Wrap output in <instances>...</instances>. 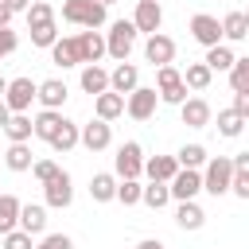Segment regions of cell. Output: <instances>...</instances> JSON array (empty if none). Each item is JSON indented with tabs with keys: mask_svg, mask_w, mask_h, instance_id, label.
<instances>
[{
	"mask_svg": "<svg viewBox=\"0 0 249 249\" xmlns=\"http://www.w3.org/2000/svg\"><path fill=\"white\" fill-rule=\"evenodd\" d=\"M19 230L31 233V237H39V233L47 230V206H39V202H19Z\"/></svg>",
	"mask_w": 249,
	"mask_h": 249,
	"instance_id": "19",
	"label": "cell"
},
{
	"mask_svg": "<svg viewBox=\"0 0 249 249\" xmlns=\"http://www.w3.org/2000/svg\"><path fill=\"white\" fill-rule=\"evenodd\" d=\"M156 93H160V101H167V105H179L183 97H187V86H183V78H179V70L167 62V66H156Z\"/></svg>",
	"mask_w": 249,
	"mask_h": 249,
	"instance_id": "5",
	"label": "cell"
},
{
	"mask_svg": "<svg viewBox=\"0 0 249 249\" xmlns=\"http://www.w3.org/2000/svg\"><path fill=\"white\" fill-rule=\"evenodd\" d=\"M230 175H233V160L230 156H206V163H202V191H210L214 198L230 195Z\"/></svg>",
	"mask_w": 249,
	"mask_h": 249,
	"instance_id": "1",
	"label": "cell"
},
{
	"mask_svg": "<svg viewBox=\"0 0 249 249\" xmlns=\"http://www.w3.org/2000/svg\"><path fill=\"white\" fill-rule=\"evenodd\" d=\"M179 78H183V86H187V89H195V93H202V89L214 82V74H210V66H206V62H191Z\"/></svg>",
	"mask_w": 249,
	"mask_h": 249,
	"instance_id": "25",
	"label": "cell"
},
{
	"mask_svg": "<svg viewBox=\"0 0 249 249\" xmlns=\"http://www.w3.org/2000/svg\"><path fill=\"white\" fill-rule=\"evenodd\" d=\"M47 144H51L54 152H70V148L78 144V124H74L70 117H62V124H58V132H54V136H51Z\"/></svg>",
	"mask_w": 249,
	"mask_h": 249,
	"instance_id": "31",
	"label": "cell"
},
{
	"mask_svg": "<svg viewBox=\"0 0 249 249\" xmlns=\"http://www.w3.org/2000/svg\"><path fill=\"white\" fill-rule=\"evenodd\" d=\"M58 124H62V113H58V109H43V113L31 121V136H39V140H51V136L58 132Z\"/></svg>",
	"mask_w": 249,
	"mask_h": 249,
	"instance_id": "27",
	"label": "cell"
},
{
	"mask_svg": "<svg viewBox=\"0 0 249 249\" xmlns=\"http://www.w3.org/2000/svg\"><path fill=\"white\" fill-rule=\"evenodd\" d=\"M175 171H179L175 156H152V160H144V175H148V179H156V183H167Z\"/></svg>",
	"mask_w": 249,
	"mask_h": 249,
	"instance_id": "22",
	"label": "cell"
},
{
	"mask_svg": "<svg viewBox=\"0 0 249 249\" xmlns=\"http://www.w3.org/2000/svg\"><path fill=\"white\" fill-rule=\"evenodd\" d=\"M16 47H19V35H16L12 27H0V58L16 54Z\"/></svg>",
	"mask_w": 249,
	"mask_h": 249,
	"instance_id": "42",
	"label": "cell"
},
{
	"mask_svg": "<svg viewBox=\"0 0 249 249\" xmlns=\"http://www.w3.org/2000/svg\"><path fill=\"white\" fill-rule=\"evenodd\" d=\"M113 198L124 202V206H136L140 202V179H117V195Z\"/></svg>",
	"mask_w": 249,
	"mask_h": 249,
	"instance_id": "37",
	"label": "cell"
},
{
	"mask_svg": "<svg viewBox=\"0 0 249 249\" xmlns=\"http://www.w3.org/2000/svg\"><path fill=\"white\" fill-rule=\"evenodd\" d=\"M233 113H241L245 121H249V93H233V105H230Z\"/></svg>",
	"mask_w": 249,
	"mask_h": 249,
	"instance_id": "44",
	"label": "cell"
},
{
	"mask_svg": "<svg viewBox=\"0 0 249 249\" xmlns=\"http://www.w3.org/2000/svg\"><path fill=\"white\" fill-rule=\"evenodd\" d=\"M12 16H16V12H12V8L0 0V27H8V23H12Z\"/></svg>",
	"mask_w": 249,
	"mask_h": 249,
	"instance_id": "45",
	"label": "cell"
},
{
	"mask_svg": "<svg viewBox=\"0 0 249 249\" xmlns=\"http://www.w3.org/2000/svg\"><path fill=\"white\" fill-rule=\"evenodd\" d=\"M19 226V198L16 195H0V233Z\"/></svg>",
	"mask_w": 249,
	"mask_h": 249,
	"instance_id": "33",
	"label": "cell"
},
{
	"mask_svg": "<svg viewBox=\"0 0 249 249\" xmlns=\"http://www.w3.org/2000/svg\"><path fill=\"white\" fill-rule=\"evenodd\" d=\"M233 58H237V54H233L226 43H214V47H206V58H202V62L210 66V74H222V70L233 66Z\"/></svg>",
	"mask_w": 249,
	"mask_h": 249,
	"instance_id": "29",
	"label": "cell"
},
{
	"mask_svg": "<svg viewBox=\"0 0 249 249\" xmlns=\"http://www.w3.org/2000/svg\"><path fill=\"white\" fill-rule=\"evenodd\" d=\"M4 4H8L12 12H27V4H31V0H4Z\"/></svg>",
	"mask_w": 249,
	"mask_h": 249,
	"instance_id": "47",
	"label": "cell"
},
{
	"mask_svg": "<svg viewBox=\"0 0 249 249\" xmlns=\"http://www.w3.org/2000/svg\"><path fill=\"white\" fill-rule=\"evenodd\" d=\"M4 89H8V78H4V74H0V97H4Z\"/></svg>",
	"mask_w": 249,
	"mask_h": 249,
	"instance_id": "49",
	"label": "cell"
},
{
	"mask_svg": "<svg viewBox=\"0 0 249 249\" xmlns=\"http://www.w3.org/2000/svg\"><path fill=\"white\" fill-rule=\"evenodd\" d=\"M31 175H35L39 183H47L51 175H58V163H54V160H35V163H31Z\"/></svg>",
	"mask_w": 249,
	"mask_h": 249,
	"instance_id": "41",
	"label": "cell"
},
{
	"mask_svg": "<svg viewBox=\"0 0 249 249\" xmlns=\"http://www.w3.org/2000/svg\"><path fill=\"white\" fill-rule=\"evenodd\" d=\"M0 249H35V241H31V233H23V230L16 226V230L0 233Z\"/></svg>",
	"mask_w": 249,
	"mask_h": 249,
	"instance_id": "39",
	"label": "cell"
},
{
	"mask_svg": "<svg viewBox=\"0 0 249 249\" xmlns=\"http://www.w3.org/2000/svg\"><path fill=\"white\" fill-rule=\"evenodd\" d=\"M0 160H4V167H8V171H31V163H35V160H31L27 140H23V144H8V152H4Z\"/></svg>",
	"mask_w": 249,
	"mask_h": 249,
	"instance_id": "28",
	"label": "cell"
},
{
	"mask_svg": "<svg viewBox=\"0 0 249 249\" xmlns=\"http://www.w3.org/2000/svg\"><path fill=\"white\" fill-rule=\"evenodd\" d=\"M167 191H171V198H175V202L195 198V195L202 191V171H198V167H179V171L167 179Z\"/></svg>",
	"mask_w": 249,
	"mask_h": 249,
	"instance_id": "8",
	"label": "cell"
},
{
	"mask_svg": "<svg viewBox=\"0 0 249 249\" xmlns=\"http://www.w3.org/2000/svg\"><path fill=\"white\" fill-rule=\"evenodd\" d=\"M136 27H132V19H117L113 27H109V35H105V54H113L117 62H124L128 54H132V47H136Z\"/></svg>",
	"mask_w": 249,
	"mask_h": 249,
	"instance_id": "3",
	"label": "cell"
},
{
	"mask_svg": "<svg viewBox=\"0 0 249 249\" xmlns=\"http://www.w3.org/2000/svg\"><path fill=\"white\" fill-rule=\"evenodd\" d=\"M175 222H179V230H202L206 210H202L195 198H183V202H179V210H175Z\"/></svg>",
	"mask_w": 249,
	"mask_h": 249,
	"instance_id": "21",
	"label": "cell"
},
{
	"mask_svg": "<svg viewBox=\"0 0 249 249\" xmlns=\"http://www.w3.org/2000/svg\"><path fill=\"white\" fill-rule=\"evenodd\" d=\"M156 105H160L156 86H136L132 93H124V113H128L132 121H148V117L156 113Z\"/></svg>",
	"mask_w": 249,
	"mask_h": 249,
	"instance_id": "6",
	"label": "cell"
},
{
	"mask_svg": "<svg viewBox=\"0 0 249 249\" xmlns=\"http://www.w3.org/2000/svg\"><path fill=\"white\" fill-rule=\"evenodd\" d=\"M47 51H51V62H54V66H62V70H70V66H82V54H78V39H74V35H66V39H54Z\"/></svg>",
	"mask_w": 249,
	"mask_h": 249,
	"instance_id": "17",
	"label": "cell"
},
{
	"mask_svg": "<svg viewBox=\"0 0 249 249\" xmlns=\"http://www.w3.org/2000/svg\"><path fill=\"white\" fill-rule=\"evenodd\" d=\"M35 249H74V241H70L66 233H47V237H43Z\"/></svg>",
	"mask_w": 249,
	"mask_h": 249,
	"instance_id": "43",
	"label": "cell"
},
{
	"mask_svg": "<svg viewBox=\"0 0 249 249\" xmlns=\"http://www.w3.org/2000/svg\"><path fill=\"white\" fill-rule=\"evenodd\" d=\"M93 113H97L101 121H117V117L124 113V97H121V93H113V89H105V93H97V97H93Z\"/></svg>",
	"mask_w": 249,
	"mask_h": 249,
	"instance_id": "20",
	"label": "cell"
},
{
	"mask_svg": "<svg viewBox=\"0 0 249 249\" xmlns=\"http://www.w3.org/2000/svg\"><path fill=\"white\" fill-rule=\"evenodd\" d=\"M66 97H70V89H66V82H62V78L35 82V101H39L43 109H62V105H66Z\"/></svg>",
	"mask_w": 249,
	"mask_h": 249,
	"instance_id": "14",
	"label": "cell"
},
{
	"mask_svg": "<svg viewBox=\"0 0 249 249\" xmlns=\"http://www.w3.org/2000/svg\"><path fill=\"white\" fill-rule=\"evenodd\" d=\"M62 19L74 27H101L105 23V4L97 0H62Z\"/></svg>",
	"mask_w": 249,
	"mask_h": 249,
	"instance_id": "2",
	"label": "cell"
},
{
	"mask_svg": "<svg viewBox=\"0 0 249 249\" xmlns=\"http://www.w3.org/2000/svg\"><path fill=\"white\" fill-rule=\"evenodd\" d=\"M0 132H4L12 144H23V140H31V117H27V113H12V117H8V124H4Z\"/></svg>",
	"mask_w": 249,
	"mask_h": 249,
	"instance_id": "30",
	"label": "cell"
},
{
	"mask_svg": "<svg viewBox=\"0 0 249 249\" xmlns=\"http://www.w3.org/2000/svg\"><path fill=\"white\" fill-rule=\"evenodd\" d=\"M43 198H47V206H54V210H66L70 202H74V183H70V175L58 167V175H51L47 183H43Z\"/></svg>",
	"mask_w": 249,
	"mask_h": 249,
	"instance_id": "9",
	"label": "cell"
},
{
	"mask_svg": "<svg viewBox=\"0 0 249 249\" xmlns=\"http://www.w3.org/2000/svg\"><path fill=\"white\" fill-rule=\"evenodd\" d=\"M136 86H140V70H136V66L128 62V58H124V62H117V70L109 74V89L124 97V93H132Z\"/></svg>",
	"mask_w": 249,
	"mask_h": 249,
	"instance_id": "18",
	"label": "cell"
},
{
	"mask_svg": "<svg viewBox=\"0 0 249 249\" xmlns=\"http://www.w3.org/2000/svg\"><path fill=\"white\" fill-rule=\"evenodd\" d=\"M8 117H12V109H8V105H4V97H0V128L8 124Z\"/></svg>",
	"mask_w": 249,
	"mask_h": 249,
	"instance_id": "48",
	"label": "cell"
},
{
	"mask_svg": "<svg viewBox=\"0 0 249 249\" xmlns=\"http://www.w3.org/2000/svg\"><path fill=\"white\" fill-rule=\"evenodd\" d=\"M82 89H86V93H93V97H97V93H105V89H109V70H101L97 62L82 66Z\"/></svg>",
	"mask_w": 249,
	"mask_h": 249,
	"instance_id": "26",
	"label": "cell"
},
{
	"mask_svg": "<svg viewBox=\"0 0 249 249\" xmlns=\"http://www.w3.org/2000/svg\"><path fill=\"white\" fill-rule=\"evenodd\" d=\"M245 35H249V16H245V12H226V19H222V39L241 43Z\"/></svg>",
	"mask_w": 249,
	"mask_h": 249,
	"instance_id": "24",
	"label": "cell"
},
{
	"mask_svg": "<svg viewBox=\"0 0 249 249\" xmlns=\"http://www.w3.org/2000/svg\"><path fill=\"white\" fill-rule=\"evenodd\" d=\"M241 128H245V117H241V113L218 109V132H222V136H241Z\"/></svg>",
	"mask_w": 249,
	"mask_h": 249,
	"instance_id": "34",
	"label": "cell"
},
{
	"mask_svg": "<svg viewBox=\"0 0 249 249\" xmlns=\"http://www.w3.org/2000/svg\"><path fill=\"white\" fill-rule=\"evenodd\" d=\"M97 4H105V8H109V4H113V0H97Z\"/></svg>",
	"mask_w": 249,
	"mask_h": 249,
	"instance_id": "50",
	"label": "cell"
},
{
	"mask_svg": "<svg viewBox=\"0 0 249 249\" xmlns=\"http://www.w3.org/2000/svg\"><path fill=\"white\" fill-rule=\"evenodd\" d=\"M140 202L144 206H152V210H163L167 202H171V191H167V183H148V187H140Z\"/></svg>",
	"mask_w": 249,
	"mask_h": 249,
	"instance_id": "32",
	"label": "cell"
},
{
	"mask_svg": "<svg viewBox=\"0 0 249 249\" xmlns=\"http://www.w3.org/2000/svg\"><path fill=\"white\" fill-rule=\"evenodd\" d=\"M78 144H86L89 152H105L113 144V124L101 117H93L89 124H78Z\"/></svg>",
	"mask_w": 249,
	"mask_h": 249,
	"instance_id": "7",
	"label": "cell"
},
{
	"mask_svg": "<svg viewBox=\"0 0 249 249\" xmlns=\"http://www.w3.org/2000/svg\"><path fill=\"white\" fill-rule=\"evenodd\" d=\"M160 23H163V8H160V0H140L136 12H132V27L144 31V35H156Z\"/></svg>",
	"mask_w": 249,
	"mask_h": 249,
	"instance_id": "11",
	"label": "cell"
},
{
	"mask_svg": "<svg viewBox=\"0 0 249 249\" xmlns=\"http://www.w3.org/2000/svg\"><path fill=\"white\" fill-rule=\"evenodd\" d=\"M74 39H78L82 66H89V62H101V58H105V35H101V31L86 27V31H82V35H74Z\"/></svg>",
	"mask_w": 249,
	"mask_h": 249,
	"instance_id": "16",
	"label": "cell"
},
{
	"mask_svg": "<svg viewBox=\"0 0 249 249\" xmlns=\"http://www.w3.org/2000/svg\"><path fill=\"white\" fill-rule=\"evenodd\" d=\"M144 58H148L152 66H167V62H175V39L163 35V31L148 35V43H144Z\"/></svg>",
	"mask_w": 249,
	"mask_h": 249,
	"instance_id": "13",
	"label": "cell"
},
{
	"mask_svg": "<svg viewBox=\"0 0 249 249\" xmlns=\"http://www.w3.org/2000/svg\"><path fill=\"white\" fill-rule=\"evenodd\" d=\"M230 86H233V93H249V58H233Z\"/></svg>",
	"mask_w": 249,
	"mask_h": 249,
	"instance_id": "36",
	"label": "cell"
},
{
	"mask_svg": "<svg viewBox=\"0 0 249 249\" xmlns=\"http://www.w3.org/2000/svg\"><path fill=\"white\" fill-rule=\"evenodd\" d=\"M191 39H195V43H202V47L222 43V23H218V16H206V12L191 16Z\"/></svg>",
	"mask_w": 249,
	"mask_h": 249,
	"instance_id": "12",
	"label": "cell"
},
{
	"mask_svg": "<svg viewBox=\"0 0 249 249\" xmlns=\"http://www.w3.org/2000/svg\"><path fill=\"white\" fill-rule=\"evenodd\" d=\"M31 101H35V82H31V78H12L8 89H4V105H8L12 113H27Z\"/></svg>",
	"mask_w": 249,
	"mask_h": 249,
	"instance_id": "10",
	"label": "cell"
},
{
	"mask_svg": "<svg viewBox=\"0 0 249 249\" xmlns=\"http://www.w3.org/2000/svg\"><path fill=\"white\" fill-rule=\"evenodd\" d=\"M113 195H117V175L113 171H97L89 179V198L93 202H113Z\"/></svg>",
	"mask_w": 249,
	"mask_h": 249,
	"instance_id": "23",
	"label": "cell"
},
{
	"mask_svg": "<svg viewBox=\"0 0 249 249\" xmlns=\"http://www.w3.org/2000/svg\"><path fill=\"white\" fill-rule=\"evenodd\" d=\"M136 249H163V241H160V237H144Z\"/></svg>",
	"mask_w": 249,
	"mask_h": 249,
	"instance_id": "46",
	"label": "cell"
},
{
	"mask_svg": "<svg viewBox=\"0 0 249 249\" xmlns=\"http://www.w3.org/2000/svg\"><path fill=\"white\" fill-rule=\"evenodd\" d=\"M175 163H179V167H202V163H206V148H202V144H183V148L175 152Z\"/></svg>",
	"mask_w": 249,
	"mask_h": 249,
	"instance_id": "35",
	"label": "cell"
},
{
	"mask_svg": "<svg viewBox=\"0 0 249 249\" xmlns=\"http://www.w3.org/2000/svg\"><path fill=\"white\" fill-rule=\"evenodd\" d=\"M54 19V8L47 4V0H31L27 4V27H35V23H51Z\"/></svg>",
	"mask_w": 249,
	"mask_h": 249,
	"instance_id": "38",
	"label": "cell"
},
{
	"mask_svg": "<svg viewBox=\"0 0 249 249\" xmlns=\"http://www.w3.org/2000/svg\"><path fill=\"white\" fill-rule=\"evenodd\" d=\"M179 117H183L187 128H206L214 113H210V101L206 97H183L179 101Z\"/></svg>",
	"mask_w": 249,
	"mask_h": 249,
	"instance_id": "15",
	"label": "cell"
},
{
	"mask_svg": "<svg viewBox=\"0 0 249 249\" xmlns=\"http://www.w3.org/2000/svg\"><path fill=\"white\" fill-rule=\"evenodd\" d=\"M113 175L117 179H140L144 175V148L136 140H124L113 156Z\"/></svg>",
	"mask_w": 249,
	"mask_h": 249,
	"instance_id": "4",
	"label": "cell"
},
{
	"mask_svg": "<svg viewBox=\"0 0 249 249\" xmlns=\"http://www.w3.org/2000/svg\"><path fill=\"white\" fill-rule=\"evenodd\" d=\"M54 39H58L54 19H51V23H35V27H31V43H35V47H51Z\"/></svg>",
	"mask_w": 249,
	"mask_h": 249,
	"instance_id": "40",
	"label": "cell"
}]
</instances>
